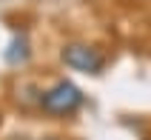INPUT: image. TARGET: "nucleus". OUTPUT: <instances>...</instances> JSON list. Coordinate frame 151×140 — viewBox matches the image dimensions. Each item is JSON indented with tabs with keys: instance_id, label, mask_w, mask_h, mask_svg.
<instances>
[{
	"instance_id": "f257e3e1",
	"label": "nucleus",
	"mask_w": 151,
	"mask_h": 140,
	"mask_svg": "<svg viewBox=\"0 0 151 140\" xmlns=\"http://www.w3.org/2000/svg\"><path fill=\"white\" fill-rule=\"evenodd\" d=\"M86 103V94L80 86H74L71 80H54L49 89H40V109L46 117H71L77 115Z\"/></svg>"
},
{
	"instance_id": "f03ea898",
	"label": "nucleus",
	"mask_w": 151,
	"mask_h": 140,
	"mask_svg": "<svg viewBox=\"0 0 151 140\" xmlns=\"http://www.w3.org/2000/svg\"><path fill=\"white\" fill-rule=\"evenodd\" d=\"M60 60H63L68 69L83 72V74H100L103 69H106V54H103L97 46L83 43V40L63 43V49H60Z\"/></svg>"
},
{
	"instance_id": "7ed1b4c3",
	"label": "nucleus",
	"mask_w": 151,
	"mask_h": 140,
	"mask_svg": "<svg viewBox=\"0 0 151 140\" xmlns=\"http://www.w3.org/2000/svg\"><path fill=\"white\" fill-rule=\"evenodd\" d=\"M3 57H6L9 66H26L29 57H32V43H29V37H26L23 32L14 34L12 43H9V49L3 52Z\"/></svg>"
},
{
	"instance_id": "20e7f679",
	"label": "nucleus",
	"mask_w": 151,
	"mask_h": 140,
	"mask_svg": "<svg viewBox=\"0 0 151 140\" xmlns=\"http://www.w3.org/2000/svg\"><path fill=\"white\" fill-rule=\"evenodd\" d=\"M37 140H66V137H60V134H46V137H37Z\"/></svg>"
}]
</instances>
